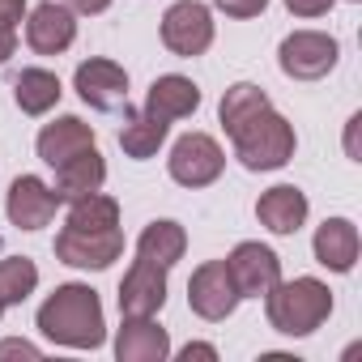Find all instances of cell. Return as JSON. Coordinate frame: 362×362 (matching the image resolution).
Segmentation results:
<instances>
[{"label": "cell", "instance_id": "6da1fadb", "mask_svg": "<svg viewBox=\"0 0 362 362\" xmlns=\"http://www.w3.org/2000/svg\"><path fill=\"white\" fill-rule=\"evenodd\" d=\"M222 128L235 141V158L247 170H281L294 158V128L273 111L269 94L252 81H239L222 94Z\"/></svg>", "mask_w": 362, "mask_h": 362}, {"label": "cell", "instance_id": "7a4b0ae2", "mask_svg": "<svg viewBox=\"0 0 362 362\" xmlns=\"http://www.w3.org/2000/svg\"><path fill=\"white\" fill-rule=\"evenodd\" d=\"M39 332L56 345H69V349H98L107 341L103 298L81 281L56 286L39 307Z\"/></svg>", "mask_w": 362, "mask_h": 362}, {"label": "cell", "instance_id": "3957f363", "mask_svg": "<svg viewBox=\"0 0 362 362\" xmlns=\"http://www.w3.org/2000/svg\"><path fill=\"white\" fill-rule=\"evenodd\" d=\"M264 315H269V328L281 337H311L332 315V290L320 277L277 281L264 294Z\"/></svg>", "mask_w": 362, "mask_h": 362}, {"label": "cell", "instance_id": "277c9868", "mask_svg": "<svg viewBox=\"0 0 362 362\" xmlns=\"http://www.w3.org/2000/svg\"><path fill=\"white\" fill-rule=\"evenodd\" d=\"M162 43L179 60L205 56L209 43H214V13H209V5H201V0H175V5L162 13Z\"/></svg>", "mask_w": 362, "mask_h": 362}, {"label": "cell", "instance_id": "5b68a950", "mask_svg": "<svg viewBox=\"0 0 362 362\" xmlns=\"http://www.w3.org/2000/svg\"><path fill=\"white\" fill-rule=\"evenodd\" d=\"M337 39L332 35H320V30H294L281 39L277 47V64L290 81H320L337 69Z\"/></svg>", "mask_w": 362, "mask_h": 362}, {"label": "cell", "instance_id": "8992f818", "mask_svg": "<svg viewBox=\"0 0 362 362\" xmlns=\"http://www.w3.org/2000/svg\"><path fill=\"white\" fill-rule=\"evenodd\" d=\"M166 166H170L175 184H184V188H209L214 179L222 175V166H226V153H222V145L209 132H184L170 145Z\"/></svg>", "mask_w": 362, "mask_h": 362}, {"label": "cell", "instance_id": "52a82bcc", "mask_svg": "<svg viewBox=\"0 0 362 362\" xmlns=\"http://www.w3.org/2000/svg\"><path fill=\"white\" fill-rule=\"evenodd\" d=\"M124 256V235L119 226L111 230H77V226H64L56 235V260L60 264H73V269H111L115 260Z\"/></svg>", "mask_w": 362, "mask_h": 362}, {"label": "cell", "instance_id": "ba28073f", "mask_svg": "<svg viewBox=\"0 0 362 362\" xmlns=\"http://www.w3.org/2000/svg\"><path fill=\"white\" fill-rule=\"evenodd\" d=\"M188 307H192L201 320H209V324L235 315L239 290H235V281H230L226 260H205V264L188 277Z\"/></svg>", "mask_w": 362, "mask_h": 362}, {"label": "cell", "instance_id": "9c48e42d", "mask_svg": "<svg viewBox=\"0 0 362 362\" xmlns=\"http://www.w3.org/2000/svg\"><path fill=\"white\" fill-rule=\"evenodd\" d=\"M73 90L94 111H128V73L115 60H103V56L81 60L73 73Z\"/></svg>", "mask_w": 362, "mask_h": 362}, {"label": "cell", "instance_id": "30bf717a", "mask_svg": "<svg viewBox=\"0 0 362 362\" xmlns=\"http://www.w3.org/2000/svg\"><path fill=\"white\" fill-rule=\"evenodd\" d=\"M226 269H230V281H235L239 298H264L281 281V260L264 243H239L226 256Z\"/></svg>", "mask_w": 362, "mask_h": 362}, {"label": "cell", "instance_id": "8fae6325", "mask_svg": "<svg viewBox=\"0 0 362 362\" xmlns=\"http://www.w3.org/2000/svg\"><path fill=\"white\" fill-rule=\"evenodd\" d=\"M60 205H64L60 192L47 188L39 175H18L13 188H9V201H5V214H9V222L18 230H43L56 218Z\"/></svg>", "mask_w": 362, "mask_h": 362}, {"label": "cell", "instance_id": "7c38bea8", "mask_svg": "<svg viewBox=\"0 0 362 362\" xmlns=\"http://www.w3.org/2000/svg\"><path fill=\"white\" fill-rule=\"evenodd\" d=\"M162 303H166V269L136 256L119 281V311L124 315H158Z\"/></svg>", "mask_w": 362, "mask_h": 362}, {"label": "cell", "instance_id": "4fadbf2b", "mask_svg": "<svg viewBox=\"0 0 362 362\" xmlns=\"http://www.w3.org/2000/svg\"><path fill=\"white\" fill-rule=\"evenodd\" d=\"M73 39H77V18H73V9L56 5V0L30 9V22H26V43H30V52H39V56H60V52L73 47Z\"/></svg>", "mask_w": 362, "mask_h": 362}, {"label": "cell", "instance_id": "5bb4252c", "mask_svg": "<svg viewBox=\"0 0 362 362\" xmlns=\"http://www.w3.org/2000/svg\"><path fill=\"white\" fill-rule=\"evenodd\" d=\"M170 354V337L153 315H124V328L115 332V358L119 362H162Z\"/></svg>", "mask_w": 362, "mask_h": 362}, {"label": "cell", "instance_id": "9a60e30c", "mask_svg": "<svg viewBox=\"0 0 362 362\" xmlns=\"http://www.w3.org/2000/svg\"><path fill=\"white\" fill-rule=\"evenodd\" d=\"M39 158L56 170V166H64L69 158H77L81 149H94V128L86 124V119H77V115H60V119H52L43 132H39Z\"/></svg>", "mask_w": 362, "mask_h": 362}, {"label": "cell", "instance_id": "2e32d148", "mask_svg": "<svg viewBox=\"0 0 362 362\" xmlns=\"http://www.w3.org/2000/svg\"><path fill=\"white\" fill-rule=\"evenodd\" d=\"M307 197L294 188V184H277V188H269L260 201H256V218H260V226L264 230H273V235H298L303 230V222H307Z\"/></svg>", "mask_w": 362, "mask_h": 362}, {"label": "cell", "instance_id": "e0dca14e", "mask_svg": "<svg viewBox=\"0 0 362 362\" xmlns=\"http://www.w3.org/2000/svg\"><path fill=\"white\" fill-rule=\"evenodd\" d=\"M197 107H201V90H197L188 77H179V73H166V77H158V81L149 86V94H145V115H153V119H166V124H175V119H188Z\"/></svg>", "mask_w": 362, "mask_h": 362}, {"label": "cell", "instance_id": "ac0fdd59", "mask_svg": "<svg viewBox=\"0 0 362 362\" xmlns=\"http://www.w3.org/2000/svg\"><path fill=\"white\" fill-rule=\"evenodd\" d=\"M358 226L349 222V218H328L320 230H315V239H311V252H315V260L324 264V269H332V273H349L354 264H358Z\"/></svg>", "mask_w": 362, "mask_h": 362}, {"label": "cell", "instance_id": "d6986e66", "mask_svg": "<svg viewBox=\"0 0 362 362\" xmlns=\"http://www.w3.org/2000/svg\"><path fill=\"white\" fill-rule=\"evenodd\" d=\"M103 179H107V162L94 145V149H81L77 158H69L64 166H56V192H60V201L73 205L81 197H94L103 188Z\"/></svg>", "mask_w": 362, "mask_h": 362}, {"label": "cell", "instance_id": "ffe728a7", "mask_svg": "<svg viewBox=\"0 0 362 362\" xmlns=\"http://www.w3.org/2000/svg\"><path fill=\"white\" fill-rule=\"evenodd\" d=\"M184 252H188V235H184V226L170 222V218L149 222L141 230V239H136V256L149 260V264H162V269L179 264V260H184Z\"/></svg>", "mask_w": 362, "mask_h": 362}, {"label": "cell", "instance_id": "44dd1931", "mask_svg": "<svg viewBox=\"0 0 362 362\" xmlns=\"http://www.w3.org/2000/svg\"><path fill=\"white\" fill-rule=\"evenodd\" d=\"M60 77L47 73V69H22L18 81H13V103L26 111V115H47L56 103H60Z\"/></svg>", "mask_w": 362, "mask_h": 362}, {"label": "cell", "instance_id": "7402d4cb", "mask_svg": "<svg viewBox=\"0 0 362 362\" xmlns=\"http://www.w3.org/2000/svg\"><path fill=\"white\" fill-rule=\"evenodd\" d=\"M166 132H170V124L166 119H153V115H128V124L119 128V149L128 153V158H136V162H145V158H153L158 153V145L166 141Z\"/></svg>", "mask_w": 362, "mask_h": 362}, {"label": "cell", "instance_id": "603a6c76", "mask_svg": "<svg viewBox=\"0 0 362 362\" xmlns=\"http://www.w3.org/2000/svg\"><path fill=\"white\" fill-rule=\"evenodd\" d=\"M35 286H39V269H35V260H26V256L0 260V303H5V307L26 303V298L35 294Z\"/></svg>", "mask_w": 362, "mask_h": 362}, {"label": "cell", "instance_id": "cb8c5ba5", "mask_svg": "<svg viewBox=\"0 0 362 362\" xmlns=\"http://www.w3.org/2000/svg\"><path fill=\"white\" fill-rule=\"evenodd\" d=\"M69 226H77V230H111V226H119V201L115 197H103V192L73 201Z\"/></svg>", "mask_w": 362, "mask_h": 362}, {"label": "cell", "instance_id": "d4e9b609", "mask_svg": "<svg viewBox=\"0 0 362 362\" xmlns=\"http://www.w3.org/2000/svg\"><path fill=\"white\" fill-rule=\"evenodd\" d=\"M214 5H218L226 18H239V22H247V18H260V13L269 9V0H214Z\"/></svg>", "mask_w": 362, "mask_h": 362}, {"label": "cell", "instance_id": "484cf974", "mask_svg": "<svg viewBox=\"0 0 362 362\" xmlns=\"http://www.w3.org/2000/svg\"><path fill=\"white\" fill-rule=\"evenodd\" d=\"M332 5H337V0H286V9L294 18H324Z\"/></svg>", "mask_w": 362, "mask_h": 362}, {"label": "cell", "instance_id": "4316f807", "mask_svg": "<svg viewBox=\"0 0 362 362\" xmlns=\"http://www.w3.org/2000/svg\"><path fill=\"white\" fill-rule=\"evenodd\" d=\"M0 358H39V345L9 337V341H0Z\"/></svg>", "mask_w": 362, "mask_h": 362}, {"label": "cell", "instance_id": "83f0119b", "mask_svg": "<svg viewBox=\"0 0 362 362\" xmlns=\"http://www.w3.org/2000/svg\"><path fill=\"white\" fill-rule=\"evenodd\" d=\"M26 18V0H0V26H18Z\"/></svg>", "mask_w": 362, "mask_h": 362}, {"label": "cell", "instance_id": "f1b7e54d", "mask_svg": "<svg viewBox=\"0 0 362 362\" xmlns=\"http://www.w3.org/2000/svg\"><path fill=\"white\" fill-rule=\"evenodd\" d=\"M179 358H184V362H192V358H209V362H214V358H218V349H214V345H205V341H188L184 349H179Z\"/></svg>", "mask_w": 362, "mask_h": 362}, {"label": "cell", "instance_id": "f546056e", "mask_svg": "<svg viewBox=\"0 0 362 362\" xmlns=\"http://www.w3.org/2000/svg\"><path fill=\"white\" fill-rule=\"evenodd\" d=\"M18 52V26H0V64Z\"/></svg>", "mask_w": 362, "mask_h": 362}, {"label": "cell", "instance_id": "4dcf8cb0", "mask_svg": "<svg viewBox=\"0 0 362 362\" xmlns=\"http://www.w3.org/2000/svg\"><path fill=\"white\" fill-rule=\"evenodd\" d=\"M358 124H362V115H349V128H345V153L354 162H362V153H358Z\"/></svg>", "mask_w": 362, "mask_h": 362}, {"label": "cell", "instance_id": "1f68e13d", "mask_svg": "<svg viewBox=\"0 0 362 362\" xmlns=\"http://www.w3.org/2000/svg\"><path fill=\"white\" fill-rule=\"evenodd\" d=\"M111 0H73V13H103Z\"/></svg>", "mask_w": 362, "mask_h": 362}, {"label": "cell", "instance_id": "d6a6232c", "mask_svg": "<svg viewBox=\"0 0 362 362\" xmlns=\"http://www.w3.org/2000/svg\"><path fill=\"white\" fill-rule=\"evenodd\" d=\"M0 315H5V303H0Z\"/></svg>", "mask_w": 362, "mask_h": 362}]
</instances>
